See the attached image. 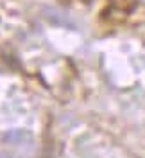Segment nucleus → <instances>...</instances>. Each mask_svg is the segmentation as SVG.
<instances>
[{"instance_id": "f257e3e1", "label": "nucleus", "mask_w": 145, "mask_h": 158, "mask_svg": "<svg viewBox=\"0 0 145 158\" xmlns=\"http://www.w3.org/2000/svg\"><path fill=\"white\" fill-rule=\"evenodd\" d=\"M111 6L122 13H129L136 6V0H111Z\"/></svg>"}]
</instances>
